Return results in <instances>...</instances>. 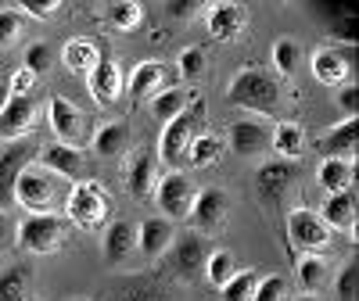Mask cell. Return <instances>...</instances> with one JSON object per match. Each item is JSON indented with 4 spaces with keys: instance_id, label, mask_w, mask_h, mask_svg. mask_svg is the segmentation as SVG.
I'll return each mask as SVG.
<instances>
[{
    "instance_id": "obj_1",
    "label": "cell",
    "mask_w": 359,
    "mask_h": 301,
    "mask_svg": "<svg viewBox=\"0 0 359 301\" xmlns=\"http://www.w3.org/2000/svg\"><path fill=\"white\" fill-rule=\"evenodd\" d=\"M69 194H72V179L43 169L40 162H29L15 183V204L25 216H65Z\"/></svg>"
},
{
    "instance_id": "obj_2",
    "label": "cell",
    "mask_w": 359,
    "mask_h": 301,
    "mask_svg": "<svg viewBox=\"0 0 359 301\" xmlns=\"http://www.w3.org/2000/svg\"><path fill=\"white\" fill-rule=\"evenodd\" d=\"M226 97H230V104L245 108L252 115H277L280 104H284V90H280V79L273 72H266L259 65H248L230 79Z\"/></svg>"
},
{
    "instance_id": "obj_3",
    "label": "cell",
    "mask_w": 359,
    "mask_h": 301,
    "mask_svg": "<svg viewBox=\"0 0 359 301\" xmlns=\"http://www.w3.org/2000/svg\"><path fill=\"white\" fill-rule=\"evenodd\" d=\"M72 223L65 216H25L15 226V248L25 255H54L69 244Z\"/></svg>"
},
{
    "instance_id": "obj_4",
    "label": "cell",
    "mask_w": 359,
    "mask_h": 301,
    "mask_svg": "<svg viewBox=\"0 0 359 301\" xmlns=\"http://www.w3.org/2000/svg\"><path fill=\"white\" fill-rule=\"evenodd\" d=\"M201 118H205V104H201V97L194 94L191 104H187V111L176 115V118H169V122L162 126V136H158V162H162L169 172H180V162L187 158V147H191V140H194V133H198V126H201Z\"/></svg>"
},
{
    "instance_id": "obj_5",
    "label": "cell",
    "mask_w": 359,
    "mask_h": 301,
    "mask_svg": "<svg viewBox=\"0 0 359 301\" xmlns=\"http://www.w3.org/2000/svg\"><path fill=\"white\" fill-rule=\"evenodd\" d=\"M108 216H111V197L97 179H79V183H72V194H69V204H65V219L76 230L94 233L108 223Z\"/></svg>"
},
{
    "instance_id": "obj_6",
    "label": "cell",
    "mask_w": 359,
    "mask_h": 301,
    "mask_svg": "<svg viewBox=\"0 0 359 301\" xmlns=\"http://www.w3.org/2000/svg\"><path fill=\"white\" fill-rule=\"evenodd\" d=\"M205 258H208V248H205V237L187 230V233H176L172 237V244L165 251V269L176 276V280H184V284H194L201 280L205 273Z\"/></svg>"
},
{
    "instance_id": "obj_7",
    "label": "cell",
    "mask_w": 359,
    "mask_h": 301,
    "mask_svg": "<svg viewBox=\"0 0 359 301\" xmlns=\"http://www.w3.org/2000/svg\"><path fill=\"white\" fill-rule=\"evenodd\" d=\"M47 126L54 133V144H65V147H79L90 144V130H86V115L62 94H54L47 101Z\"/></svg>"
},
{
    "instance_id": "obj_8",
    "label": "cell",
    "mask_w": 359,
    "mask_h": 301,
    "mask_svg": "<svg viewBox=\"0 0 359 301\" xmlns=\"http://www.w3.org/2000/svg\"><path fill=\"white\" fill-rule=\"evenodd\" d=\"M194 194H198V187L187 172H165L162 179H155V204H158L162 219H169V223L191 216Z\"/></svg>"
},
{
    "instance_id": "obj_9",
    "label": "cell",
    "mask_w": 359,
    "mask_h": 301,
    "mask_svg": "<svg viewBox=\"0 0 359 301\" xmlns=\"http://www.w3.org/2000/svg\"><path fill=\"white\" fill-rule=\"evenodd\" d=\"M287 240L294 248H302L306 255H323L327 248L334 244V233L323 226L320 212H313V208H291V216H287Z\"/></svg>"
},
{
    "instance_id": "obj_10",
    "label": "cell",
    "mask_w": 359,
    "mask_h": 301,
    "mask_svg": "<svg viewBox=\"0 0 359 301\" xmlns=\"http://www.w3.org/2000/svg\"><path fill=\"white\" fill-rule=\"evenodd\" d=\"M29 162H36V144L33 140H15L0 150V208L15 204V183Z\"/></svg>"
},
{
    "instance_id": "obj_11",
    "label": "cell",
    "mask_w": 359,
    "mask_h": 301,
    "mask_svg": "<svg viewBox=\"0 0 359 301\" xmlns=\"http://www.w3.org/2000/svg\"><path fill=\"white\" fill-rule=\"evenodd\" d=\"M298 183V162H280L269 158L255 169V190L266 204H280V197Z\"/></svg>"
},
{
    "instance_id": "obj_12",
    "label": "cell",
    "mask_w": 359,
    "mask_h": 301,
    "mask_svg": "<svg viewBox=\"0 0 359 301\" xmlns=\"http://www.w3.org/2000/svg\"><path fill=\"white\" fill-rule=\"evenodd\" d=\"M248 25V8L245 4H233V0H219V4H205V29L208 36L230 43L245 33Z\"/></svg>"
},
{
    "instance_id": "obj_13",
    "label": "cell",
    "mask_w": 359,
    "mask_h": 301,
    "mask_svg": "<svg viewBox=\"0 0 359 301\" xmlns=\"http://www.w3.org/2000/svg\"><path fill=\"white\" fill-rule=\"evenodd\" d=\"M36 122H40V101L36 97H11L8 108L0 111V140L4 144L25 140L36 130Z\"/></svg>"
},
{
    "instance_id": "obj_14",
    "label": "cell",
    "mask_w": 359,
    "mask_h": 301,
    "mask_svg": "<svg viewBox=\"0 0 359 301\" xmlns=\"http://www.w3.org/2000/svg\"><path fill=\"white\" fill-rule=\"evenodd\" d=\"M226 212H230V204H226V194L219 187H205L194 194V204H191V223H194V233H216L223 223H226Z\"/></svg>"
},
{
    "instance_id": "obj_15",
    "label": "cell",
    "mask_w": 359,
    "mask_h": 301,
    "mask_svg": "<svg viewBox=\"0 0 359 301\" xmlns=\"http://www.w3.org/2000/svg\"><path fill=\"white\" fill-rule=\"evenodd\" d=\"M309 72L320 86H345L352 79V62L345 50H334V47H320L313 50L309 57Z\"/></svg>"
},
{
    "instance_id": "obj_16",
    "label": "cell",
    "mask_w": 359,
    "mask_h": 301,
    "mask_svg": "<svg viewBox=\"0 0 359 301\" xmlns=\"http://www.w3.org/2000/svg\"><path fill=\"white\" fill-rule=\"evenodd\" d=\"M36 162H40L43 169L57 172V176L72 179V183H79V176H83V169H86V150L65 147V144H47V147L36 150Z\"/></svg>"
},
{
    "instance_id": "obj_17",
    "label": "cell",
    "mask_w": 359,
    "mask_h": 301,
    "mask_svg": "<svg viewBox=\"0 0 359 301\" xmlns=\"http://www.w3.org/2000/svg\"><path fill=\"white\" fill-rule=\"evenodd\" d=\"M172 237H176V226L162 216H147L137 223V251L144 258H162L172 244Z\"/></svg>"
},
{
    "instance_id": "obj_18",
    "label": "cell",
    "mask_w": 359,
    "mask_h": 301,
    "mask_svg": "<svg viewBox=\"0 0 359 301\" xmlns=\"http://www.w3.org/2000/svg\"><path fill=\"white\" fill-rule=\"evenodd\" d=\"M86 90H90V97H94L97 104H115L118 97H123V72H118L115 62H108V57H101V62L90 69L86 76Z\"/></svg>"
},
{
    "instance_id": "obj_19",
    "label": "cell",
    "mask_w": 359,
    "mask_h": 301,
    "mask_svg": "<svg viewBox=\"0 0 359 301\" xmlns=\"http://www.w3.org/2000/svg\"><path fill=\"white\" fill-rule=\"evenodd\" d=\"M269 147V133L259 118H237L230 126V150L241 158H259Z\"/></svg>"
},
{
    "instance_id": "obj_20",
    "label": "cell",
    "mask_w": 359,
    "mask_h": 301,
    "mask_svg": "<svg viewBox=\"0 0 359 301\" xmlns=\"http://www.w3.org/2000/svg\"><path fill=\"white\" fill-rule=\"evenodd\" d=\"M101 251H104V262L108 265H123L137 251V223H130V219L108 223L104 240H101Z\"/></svg>"
},
{
    "instance_id": "obj_21",
    "label": "cell",
    "mask_w": 359,
    "mask_h": 301,
    "mask_svg": "<svg viewBox=\"0 0 359 301\" xmlns=\"http://www.w3.org/2000/svg\"><path fill=\"white\" fill-rule=\"evenodd\" d=\"M108 301H165L158 276H123L108 284Z\"/></svg>"
},
{
    "instance_id": "obj_22",
    "label": "cell",
    "mask_w": 359,
    "mask_h": 301,
    "mask_svg": "<svg viewBox=\"0 0 359 301\" xmlns=\"http://www.w3.org/2000/svg\"><path fill=\"white\" fill-rule=\"evenodd\" d=\"M165 76H169V65H165V62H140V65H133V72H130L126 94H130L133 101H151L158 90H165Z\"/></svg>"
},
{
    "instance_id": "obj_23",
    "label": "cell",
    "mask_w": 359,
    "mask_h": 301,
    "mask_svg": "<svg viewBox=\"0 0 359 301\" xmlns=\"http://www.w3.org/2000/svg\"><path fill=\"white\" fill-rule=\"evenodd\" d=\"M355 147H359V118H341V122L320 140V155L323 158L355 162Z\"/></svg>"
},
{
    "instance_id": "obj_24",
    "label": "cell",
    "mask_w": 359,
    "mask_h": 301,
    "mask_svg": "<svg viewBox=\"0 0 359 301\" xmlns=\"http://www.w3.org/2000/svg\"><path fill=\"white\" fill-rule=\"evenodd\" d=\"M355 208H359V197L355 190H341V194H327L323 208H320V219L327 230H355Z\"/></svg>"
},
{
    "instance_id": "obj_25",
    "label": "cell",
    "mask_w": 359,
    "mask_h": 301,
    "mask_svg": "<svg viewBox=\"0 0 359 301\" xmlns=\"http://www.w3.org/2000/svg\"><path fill=\"white\" fill-rule=\"evenodd\" d=\"M316 183L327 194H341V190H355V162H341V158H323L316 165Z\"/></svg>"
},
{
    "instance_id": "obj_26",
    "label": "cell",
    "mask_w": 359,
    "mask_h": 301,
    "mask_svg": "<svg viewBox=\"0 0 359 301\" xmlns=\"http://www.w3.org/2000/svg\"><path fill=\"white\" fill-rule=\"evenodd\" d=\"M126 183H130V194L137 201H147L155 190V155L151 150H137L126 165Z\"/></svg>"
},
{
    "instance_id": "obj_27",
    "label": "cell",
    "mask_w": 359,
    "mask_h": 301,
    "mask_svg": "<svg viewBox=\"0 0 359 301\" xmlns=\"http://www.w3.org/2000/svg\"><path fill=\"white\" fill-rule=\"evenodd\" d=\"M269 150H273L280 162H298V155L306 150V126L277 122V130L269 133Z\"/></svg>"
},
{
    "instance_id": "obj_28",
    "label": "cell",
    "mask_w": 359,
    "mask_h": 301,
    "mask_svg": "<svg viewBox=\"0 0 359 301\" xmlns=\"http://www.w3.org/2000/svg\"><path fill=\"white\" fill-rule=\"evenodd\" d=\"M62 62H65V72H72V76H90V69L101 62V50H97V43L76 36V40H69V43L62 47Z\"/></svg>"
},
{
    "instance_id": "obj_29",
    "label": "cell",
    "mask_w": 359,
    "mask_h": 301,
    "mask_svg": "<svg viewBox=\"0 0 359 301\" xmlns=\"http://www.w3.org/2000/svg\"><path fill=\"white\" fill-rule=\"evenodd\" d=\"M223 158V136L212 133V130H205V133H194L191 147H187V162L194 169H208V165H216Z\"/></svg>"
},
{
    "instance_id": "obj_30",
    "label": "cell",
    "mask_w": 359,
    "mask_h": 301,
    "mask_svg": "<svg viewBox=\"0 0 359 301\" xmlns=\"http://www.w3.org/2000/svg\"><path fill=\"white\" fill-rule=\"evenodd\" d=\"M90 144H94V155L97 158H115V155H123V150H126L130 130L123 122H104L94 136H90Z\"/></svg>"
},
{
    "instance_id": "obj_31",
    "label": "cell",
    "mask_w": 359,
    "mask_h": 301,
    "mask_svg": "<svg viewBox=\"0 0 359 301\" xmlns=\"http://www.w3.org/2000/svg\"><path fill=\"white\" fill-rule=\"evenodd\" d=\"M294 273H298V284L306 287L302 294H316L327 280H331V262H327V255H302Z\"/></svg>"
},
{
    "instance_id": "obj_32",
    "label": "cell",
    "mask_w": 359,
    "mask_h": 301,
    "mask_svg": "<svg viewBox=\"0 0 359 301\" xmlns=\"http://www.w3.org/2000/svg\"><path fill=\"white\" fill-rule=\"evenodd\" d=\"M191 90H184V86H165V90H158V94L151 97V111L162 118V122H169V118H176V115H184L187 111V104H191Z\"/></svg>"
},
{
    "instance_id": "obj_33",
    "label": "cell",
    "mask_w": 359,
    "mask_h": 301,
    "mask_svg": "<svg viewBox=\"0 0 359 301\" xmlns=\"http://www.w3.org/2000/svg\"><path fill=\"white\" fill-rule=\"evenodd\" d=\"M269 62H273L277 76H294L298 65H302V43H298L294 36H280L273 43V50H269Z\"/></svg>"
},
{
    "instance_id": "obj_34",
    "label": "cell",
    "mask_w": 359,
    "mask_h": 301,
    "mask_svg": "<svg viewBox=\"0 0 359 301\" xmlns=\"http://www.w3.org/2000/svg\"><path fill=\"white\" fill-rule=\"evenodd\" d=\"M104 15L118 33H137V29L144 25V8L137 4V0H111V4L104 8Z\"/></svg>"
},
{
    "instance_id": "obj_35",
    "label": "cell",
    "mask_w": 359,
    "mask_h": 301,
    "mask_svg": "<svg viewBox=\"0 0 359 301\" xmlns=\"http://www.w3.org/2000/svg\"><path fill=\"white\" fill-rule=\"evenodd\" d=\"M233 273H237V258H233V251H226V248L208 251V258H205V273H201L208 284H212V287H223Z\"/></svg>"
},
{
    "instance_id": "obj_36",
    "label": "cell",
    "mask_w": 359,
    "mask_h": 301,
    "mask_svg": "<svg viewBox=\"0 0 359 301\" xmlns=\"http://www.w3.org/2000/svg\"><path fill=\"white\" fill-rule=\"evenodd\" d=\"M29 298V269L4 265L0 269V301H25Z\"/></svg>"
},
{
    "instance_id": "obj_37",
    "label": "cell",
    "mask_w": 359,
    "mask_h": 301,
    "mask_svg": "<svg viewBox=\"0 0 359 301\" xmlns=\"http://www.w3.org/2000/svg\"><path fill=\"white\" fill-rule=\"evenodd\" d=\"M255 287H259V273H255V269H237V273L219 287V294H223V301H252Z\"/></svg>"
},
{
    "instance_id": "obj_38",
    "label": "cell",
    "mask_w": 359,
    "mask_h": 301,
    "mask_svg": "<svg viewBox=\"0 0 359 301\" xmlns=\"http://www.w3.org/2000/svg\"><path fill=\"white\" fill-rule=\"evenodd\" d=\"M22 25H25V18H22L15 8H0V47H11V43H18V36H22Z\"/></svg>"
},
{
    "instance_id": "obj_39",
    "label": "cell",
    "mask_w": 359,
    "mask_h": 301,
    "mask_svg": "<svg viewBox=\"0 0 359 301\" xmlns=\"http://www.w3.org/2000/svg\"><path fill=\"white\" fill-rule=\"evenodd\" d=\"M355 290H359V269H355V262H345L338 269L334 294H338V301H355Z\"/></svg>"
},
{
    "instance_id": "obj_40",
    "label": "cell",
    "mask_w": 359,
    "mask_h": 301,
    "mask_svg": "<svg viewBox=\"0 0 359 301\" xmlns=\"http://www.w3.org/2000/svg\"><path fill=\"white\" fill-rule=\"evenodd\" d=\"M287 298V280L284 276H259V287L252 301H284Z\"/></svg>"
},
{
    "instance_id": "obj_41",
    "label": "cell",
    "mask_w": 359,
    "mask_h": 301,
    "mask_svg": "<svg viewBox=\"0 0 359 301\" xmlns=\"http://www.w3.org/2000/svg\"><path fill=\"white\" fill-rule=\"evenodd\" d=\"M205 62H208V57H205L201 47H187L184 54H180L176 69H180V76H184V79H198V76L205 72Z\"/></svg>"
},
{
    "instance_id": "obj_42",
    "label": "cell",
    "mask_w": 359,
    "mask_h": 301,
    "mask_svg": "<svg viewBox=\"0 0 359 301\" xmlns=\"http://www.w3.org/2000/svg\"><path fill=\"white\" fill-rule=\"evenodd\" d=\"M22 18L29 15V18H40V22H47V18H54V11H62V4H57V0H22V4L15 8Z\"/></svg>"
},
{
    "instance_id": "obj_43",
    "label": "cell",
    "mask_w": 359,
    "mask_h": 301,
    "mask_svg": "<svg viewBox=\"0 0 359 301\" xmlns=\"http://www.w3.org/2000/svg\"><path fill=\"white\" fill-rule=\"evenodd\" d=\"M25 69L33 72V76H40V72H47L50 69V47L47 43H33L25 50Z\"/></svg>"
},
{
    "instance_id": "obj_44",
    "label": "cell",
    "mask_w": 359,
    "mask_h": 301,
    "mask_svg": "<svg viewBox=\"0 0 359 301\" xmlns=\"http://www.w3.org/2000/svg\"><path fill=\"white\" fill-rule=\"evenodd\" d=\"M33 86H36V76L29 69H18L11 79H8V94L11 97H33Z\"/></svg>"
},
{
    "instance_id": "obj_45",
    "label": "cell",
    "mask_w": 359,
    "mask_h": 301,
    "mask_svg": "<svg viewBox=\"0 0 359 301\" xmlns=\"http://www.w3.org/2000/svg\"><path fill=\"white\" fill-rule=\"evenodd\" d=\"M338 108L345 118H359V86L355 83H345L338 90Z\"/></svg>"
},
{
    "instance_id": "obj_46",
    "label": "cell",
    "mask_w": 359,
    "mask_h": 301,
    "mask_svg": "<svg viewBox=\"0 0 359 301\" xmlns=\"http://www.w3.org/2000/svg\"><path fill=\"white\" fill-rule=\"evenodd\" d=\"M194 11H205V4H198V0H169V4H165V15L180 18V22H187Z\"/></svg>"
},
{
    "instance_id": "obj_47",
    "label": "cell",
    "mask_w": 359,
    "mask_h": 301,
    "mask_svg": "<svg viewBox=\"0 0 359 301\" xmlns=\"http://www.w3.org/2000/svg\"><path fill=\"white\" fill-rule=\"evenodd\" d=\"M8 248H15V223L8 212H0V251H8Z\"/></svg>"
},
{
    "instance_id": "obj_48",
    "label": "cell",
    "mask_w": 359,
    "mask_h": 301,
    "mask_svg": "<svg viewBox=\"0 0 359 301\" xmlns=\"http://www.w3.org/2000/svg\"><path fill=\"white\" fill-rule=\"evenodd\" d=\"M8 101H11V94H8V83H0V111L8 108Z\"/></svg>"
},
{
    "instance_id": "obj_49",
    "label": "cell",
    "mask_w": 359,
    "mask_h": 301,
    "mask_svg": "<svg viewBox=\"0 0 359 301\" xmlns=\"http://www.w3.org/2000/svg\"><path fill=\"white\" fill-rule=\"evenodd\" d=\"M291 301H320L316 294H298V298H291Z\"/></svg>"
},
{
    "instance_id": "obj_50",
    "label": "cell",
    "mask_w": 359,
    "mask_h": 301,
    "mask_svg": "<svg viewBox=\"0 0 359 301\" xmlns=\"http://www.w3.org/2000/svg\"><path fill=\"white\" fill-rule=\"evenodd\" d=\"M65 301H90V298H65Z\"/></svg>"
},
{
    "instance_id": "obj_51",
    "label": "cell",
    "mask_w": 359,
    "mask_h": 301,
    "mask_svg": "<svg viewBox=\"0 0 359 301\" xmlns=\"http://www.w3.org/2000/svg\"><path fill=\"white\" fill-rule=\"evenodd\" d=\"M25 301H33V298H25Z\"/></svg>"
}]
</instances>
